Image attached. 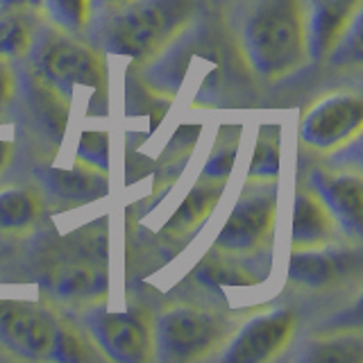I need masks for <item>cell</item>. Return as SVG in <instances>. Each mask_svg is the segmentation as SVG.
I'll return each instance as SVG.
<instances>
[{"instance_id":"1","label":"cell","mask_w":363,"mask_h":363,"mask_svg":"<svg viewBox=\"0 0 363 363\" xmlns=\"http://www.w3.org/2000/svg\"><path fill=\"white\" fill-rule=\"evenodd\" d=\"M241 48L247 64L268 79L298 71L306 60L304 0H250Z\"/></svg>"},{"instance_id":"24","label":"cell","mask_w":363,"mask_h":363,"mask_svg":"<svg viewBox=\"0 0 363 363\" xmlns=\"http://www.w3.org/2000/svg\"><path fill=\"white\" fill-rule=\"evenodd\" d=\"M332 62L338 66H350V64H359L363 50H361V14L352 18L347 30L343 32V37L336 41L332 48Z\"/></svg>"},{"instance_id":"18","label":"cell","mask_w":363,"mask_h":363,"mask_svg":"<svg viewBox=\"0 0 363 363\" xmlns=\"http://www.w3.org/2000/svg\"><path fill=\"white\" fill-rule=\"evenodd\" d=\"M39 207L28 191L11 189L0 193V227L3 230H21L37 218Z\"/></svg>"},{"instance_id":"30","label":"cell","mask_w":363,"mask_h":363,"mask_svg":"<svg viewBox=\"0 0 363 363\" xmlns=\"http://www.w3.org/2000/svg\"><path fill=\"white\" fill-rule=\"evenodd\" d=\"M9 157H11V143L0 141V173H3L5 166L9 164Z\"/></svg>"},{"instance_id":"23","label":"cell","mask_w":363,"mask_h":363,"mask_svg":"<svg viewBox=\"0 0 363 363\" xmlns=\"http://www.w3.org/2000/svg\"><path fill=\"white\" fill-rule=\"evenodd\" d=\"M236 136H223V139L216 143L213 152L209 157L207 166L202 170V179H211V182H223L227 175H230L234 157H236Z\"/></svg>"},{"instance_id":"2","label":"cell","mask_w":363,"mask_h":363,"mask_svg":"<svg viewBox=\"0 0 363 363\" xmlns=\"http://www.w3.org/2000/svg\"><path fill=\"white\" fill-rule=\"evenodd\" d=\"M198 14V0H132L96 30L100 48L130 60H150L175 41Z\"/></svg>"},{"instance_id":"26","label":"cell","mask_w":363,"mask_h":363,"mask_svg":"<svg viewBox=\"0 0 363 363\" xmlns=\"http://www.w3.org/2000/svg\"><path fill=\"white\" fill-rule=\"evenodd\" d=\"M198 279L209 284V286H225V284H232V286H245V284H255V279L243 277L241 270L218 264V261H207L204 266H200Z\"/></svg>"},{"instance_id":"20","label":"cell","mask_w":363,"mask_h":363,"mask_svg":"<svg viewBox=\"0 0 363 363\" xmlns=\"http://www.w3.org/2000/svg\"><path fill=\"white\" fill-rule=\"evenodd\" d=\"M30 48L32 34L21 11L0 9V57H21Z\"/></svg>"},{"instance_id":"7","label":"cell","mask_w":363,"mask_h":363,"mask_svg":"<svg viewBox=\"0 0 363 363\" xmlns=\"http://www.w3.org/2000/svg\"><path fill=\"white\" fill-rule=\"evenodd\" d=\"M363 100L357 94L329 96L304 113L300 139L313 150H334L350 143L361 130Z\"/></svg>"},{"instance_id":"28","label":"cell","mask_w":363,"mask_h":363,"mask_svg":"<svg viewBox=\"0 0 363 363\" xmlns=\"http://www.w3.org/2000/svg\"><path fill=\"white\" fill-rule=\"evenodd\" d=\"M43 7V0H0V9H9V11H32Z\"/></svg>"},{"instance_id":"13","label":"cell","mask_w":363,"mask_h":363,"mask_svg":"<svg viewBox=\"0 0 363 363\" xmlns=\"http://www.w3.org/2000/svg\"><path fill=\"white\" fill-rule=\"evenodd\" d=\"M345 268L347 264H343L340 252L302 247L293 250L289 259V279L304 289H323L343 275Z\"/></svg>"},{"instance_id":"3","label":"cell","mask_w":363,"mask_h":363,"mask_svg":"<svg viewBox=\"0 0 363 363\" xmlns=\"http://www.w3.org/2000/svg\"><path fill=\"white\" fill-rule=\"evenodd\" d=\"M34 75L62 100H73L77 89L105 91L102 57L66 32H45L34 45Z\"/></svg>"},{"instance_id":"31","label":"cell","mask_w":363,"mask_h":363,"mask_svg":"<svg viewBox=\"0 0 363 363\" xmlns=\"http://www.w3.org/2000/svg\"><path fill=\"white\" fill-rule=\"evenodd\" d=\"M309 3H313V0H309Z\"/></svg>"},{"instance_id":"10","label":"cell","mask_w":363,"mask_h":363,"mask_svg":"<svg viewBox=\"0 0 363 363\" xmlns=\"http://www.w3.org/2000/svg\"><path fill=\"white\" fill-rule=\"evenodd\" d=\"M309 186L332 213V218L352 236L359 238L363 230V184L359 175L313 170Z\"/></svg>"},{"instance_id":"5","label":"cell","mask_w":363,"mask_h":363,"mask_svg":"<svg viewBox=\"0 0 363 363\" xmlns=\"http://www.w3.org/2000/svg\"><path fill=\"white\" fill-rule=\"evenodd\" d=\"M86 332L96 347L111 361L141 363L152 357V334L132 311H109L96 306L84 318Z\"/></svg>"},{"instance_id":"15","label":"cell","mask_w":363,"mask_h":363,"mask_svg":"<svg viewBox=\"0 0 363 363\" xmlns=\"http://www.w3.org/2000/svg\"><path fill=\"white\" fill-rule=\"evenodd\" d=\"M220 189H223V182H204V184L193 186L186 200L182 202L177 211L173 213V218L164 225V232L168 236H182L191 232L193 227L209 216L216 200L220 198Z\"/></svg>"},{"instance_id":"25","label":"cell","mask_w":363,"mask_h":363,"mask_svg":"<svg viewBox=\"0 0 363 363\" xmlns=\"http://www.w3.org/2000/svg\"><path fill=\"white\" fill-rule=\"evenodd\" d=\"M86 350L84 343L79 340L77 334L68 332L64 327L55 329V340H52V350H50V359L55 361H64V363H75L86 359Z\"/></svg>"},{"instance_id":"14","label":"cell","mask_w":363,"mask_h":363,"mask_svg":"<svg viewBox=\"0 0 363 363\" xmlns=\"http://www.w3.org/2000/svg\"><path fill=\"white\" fill-rule=\"evenodd\" d=\"M41 182L48 191H52L55 196H60L64 200H79V202H89V200H98L102 196H107V182L105 173H98V170H62V168H45L41 170Z\"/></svg>"},{"instance_id":"22","label":"cell","mask_w":363,"mask_h":363,"mask_svg":"<svg viewBox=\"0 0 363 363\" xmlns=\"http://www.w3.org/2000/svg\"><path fill=\"white\" fill-rule=\"evenodd\" d=\"M77 162L91 170H98V173H107L109 136L105 132H84L77 147Z\"/></svg>"},{"instance_id":"9","label":"cell","mask_w":363,"mask_h":363,"mask_svg":"<svg viewBox=\"0 0 363 363\" xmlns=\"http://www.w3.org/2000/svg\"><path fill=\"white\" fill-rule=\"evenodd\" d=\"M57 325L26 304L0 302V343L18 357L50 359Z\"/></svg>"},{"instance_id":"29","label":"cell","mask_w":363,"mask_h":363,"mask_svg":"<svg viewBox=\"0 0 363 363\" xmlns=\"http://www.w3.org/2000/svg\"><path fill=\"white\" fill-rule=\"evenodd\" d=\"M128 3H132V0H91V9H98L102 14H107V11H113Z\"/></svg>"},{"instance_id":"27","label":"cell","mask_w":363,"mask_h":363,"mask_svg":"<svg viewBox=\"0 0 363 363\" xmlns=\"http://www.w3.org/2000/svg\"><path fill=\"white\" fill-rule=\"evenodd\" d=\"M14 94V73H11L5 57H0V107H5Z\"/></svg>"},{"instance_id":"17","label":"cell","mask_w":363,"mask_h":363,"mask_svg":"<svg viewBox=\"0 0 363 363\" xmlns=\"http://www.w3.org/2000/svg\"><path fill=\"white\" fill-rule=\"evenodd\" d=\"M306 361L315 363H359L363 359V340L359 336H334L306 347Z\"/></svg>"},{"instance_id":"12","label":"cell","mask_w":363,"mask_h":363,"mask_svg":"<svg viewBox=\"0 0 363 363\" xmlns=\"http://www.w3.org/2000/svg\"><path fill=\"white\" fill-rule=\"evenodd\" d=\"M336 220L313 191H298L293 207V250L323 247L334 238Z\"/></svg>"},{"instance_id":"8","label":"cell","mask_w":363,"mask_h":363,"mask_svg":"<svg viewBox=\"0 0 363 363\" xmlns=\"http://www.w3.org/2000/svg\"><path fill=\"white\" fill-rule=\"evenodd\" d=\"M295 332V313L275 309L247 320L220 357L225 363H266L289 345Z\"/></svg>"},{"instance_id":"21","label":"cell","mask_w":363,"mask_h":363,"mask_svg":"<svg viewBox=\"0 0 363 363\" xmlns=\"http://www.w3.org/2000/svg\"><path fill=\"white\" fill-rule=\"evenodd\" d=\"M50 21L66 34H79L89 23L91 0H43Z\"/></svg>"},{"instance_id":"11","label":"cell","mask_w":363,"mask_h":363,"mask_svg":"<svg viewBox=\"0 0 363 363\" xmlns=\"http://www.w3.org/2000/svg\"><path fill=\"white\" fill-rule=\"evenodd\" d=\"M311 5V18L306 21V55L320 62L359 14L361 0H313Z\"/></svg>"},{"instance_id":"4","label":"cell","mask_w":363,"mask_h":363,"mask_svg":"<svg viewBox=\"0 0 363 363\" xmlns=\"http://www.w3.org/2000/svg\"><path fill=\"white\" fill-rule=\"evenodd\" d=\"M227 323L218 313L198 306H175L159 315L152 347L157 359L168 363L198 361L220 343Z\"/></svg>"},{"instance_id":"19","label":"cell","mask_w":363,"mask_h":363,"mask_svg":"<svg viewBox=\"0 0 363 363\" xmlns=\"http://www.w3.org/2000/svg\"><path fill=\"white\" fill-rule=\"evenodd\" d=\"M279 173V130L277 125L266 128L259 134L257 150L250 164V179H264L272 182Z\"/></svg>"},{"instance_id":"16","label":"cell","mask_w":363,"mask_h":363,"mask_svg":"<svg viewBox=\"0 0 363 363\" xmlns=\"http://www.w3.org/2000/svg\"><path fill=\"white\" fill-rule=\"evenodd\" d=\"M109 289V279L102 270L96 268H71L55 281V291L64 300L86 302L102 298Z\"/></svg>"},{"instance_id":"6","label":"cell","mask_w":363,"mask_h":363,"mask_svg":"<svg viewBox=\"0 0 363 363\" xmlns=\"http://www.w3.org/2000/svg\"><path fill=\"white\" fill-rule=\"evenodd\" d=\"M275 189H259L236 202L216 238V247L230 255H247L264 245L275 230Z\"/></svg>"}]
</instances>
